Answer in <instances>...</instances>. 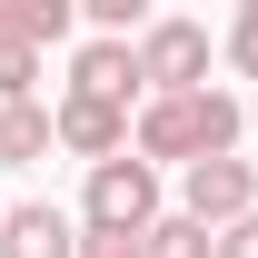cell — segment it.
<instances>
[{"label":"cell","mask_w":258,"mask_h":258,"mask_svg":"<svg viewBox=\"0 0 258 258\" xmlns=\"http://www.w3.org/2000/svg\"><path fill=\"white\" fill-rule=\"evenodd\" d=\"M238 139H248V109L228 90H209V80H199V90H149L139 129H129L139 159H179V169L209 159V149H238Z\"/></svg>","instance_id":"cell-1"},{"label":"cell","mask_w":258,"mask_h":258,"mask_svg":"<svg viewBox=\"0 0 258 258\" xmlns=\"http://www.w3.org/2000/svg\"><path fill=\"white\" fill-rule=\"evenodd\" d=\"M159 219V159H129V149H109V159H90V199H80V228H139Z\"/></svg>","instance_id":"cell-2"},{"label":"cell","mask_w":258,"mask_h":258,"mask_svg":"<svg viewBox=\"0 0 258 258\" xmlns=\"http://www.w3.org/2000/svg\"><path fill=\"white\" fill-rule=\"evenodd\" d=\"M179 209H189L199 228H228L238 209H258V159H238V149L189 159V169H179Z\"/></svg>","instance_id":"cell-3"},{"label":"cell","mask_w":258,"mask_h":258,"mask_svg":"<svg viewBox=\"0 0 258 258\" xmlns=\"http://www.w3.org/2000/svg\"><path fill=\"white\" fill-rule=\"evenodd\" d=\"M129 60H139V90H199L209 80V30L199 20H139Z\"/></svg>","instance_id":"cell-4"},{"label":"cell","mask_w":258,"mask_h":258,"mask_svg":"<svg viewBox=\"0 0 258 258\" xmlns=\"http://www.w3.org/2000/svg\"><path fill=\"white\" fill-rule=\"evenodd\" d=\"M50 139H60V149H80V159H109V149H129V99L60 90V109H50Z\"/></svg>","instance_id":"cell-5"},{"label":"cell","mask_w":258,"mask_h":258,"mask_svg":"<svg viewBox=\"0 0 258 258\" xmlns=\"http://www.w3.org/2000/svg\"><path fill=\"white\" fill-rule=\"evenodd\" d=\"M80 248V219L50 209V199H20V209H0V258H70Z\"/></svg>","instance_id":"cell-6"},{"label":"cell","mask_w":258,"mask_h":258,"mask_svg":"<svg viewBox=\"0 0 258 258\" xmlns=\"http://www.w3.org/2000/svg\"><path fill=\"white\" fill-rule=\"evenodd\" d=\"M70 90H90V99H129V90H139V60H129V40H109V30H99L90 50L70 60Z\"/></svg>","instance_id":"cell-7"},{"label":"cell","mask_w":258,"mask_h":258,"mask_svg":"<svg viewBox=\"0 0 258 258\" xmlns=\"http://www.w3.org/2000/svg\"><path fill=\"white\" fill-rule=\"evenodd\" d=\"M60 139H50V109L40 99H0V169H30V159H50Z\"/></svg>","instance_id":"cell-8"},{"label":"cell","mask_w":258,"mask_h":258,"mask_svg":"<svg viewBox=\"0 0 258 258\" xmlns=\"http://www.w3.org/2000/svg\"><path fill=\"white\" fill-rule=\"evenodd\" d=\"M70 0H0V40H30V50H50V40H70Z\"/></svg>","instance_id":"cell-9"},{"label":"cell","mask_w":258,"mask_h":258,"mask_svg":"<svg viewBox=\"0 0 258 258\" xmlns=\"http://www.w3.org/2000/svg\"><path fill=\"white\" fill-rule=\"evenodd\" d=\"M139 258H219V238H209L189 209H159V219L139 228Z\"/></svg>","instance_id":"cell-10"},{"label":"cell","mask_w":258,"mask_h":258,"mask_svg":"<svg viewBox=\"0 0 258 258\" xmlns=\"http://www.w3.org/2000/svg\"><path fill=\"white\" fill-rule=\"evenodd\" d=\"M0 99H40V50L30 40H0Z\"/></svg>","instance_id":"cell-11"},{"label":"cell","mask_w":258,"mask_h":258,"mask_svg":"<svg viewBox=\"0 0 258 258\" xmlns=\"http://www.w3.org/2000/svg\"><path fill=\"white\" fill-rule=\"evenodd\" d=\"M80 10H90V20H99L109 40H129L139 20H149V0H80Z\"/></svg>","instance_id":"cell-12"},{"label":"cell","mask_w":258,"mask_h":258,"mask_svg":"<svg viewBox=\"0 0 258 258\" xmlns=\"http://www.w3.org/2000/svg\"><path fill=\"white\" fill-rule=\"evenodd\" d=\"M228 60L258 80V0H238V20H228Z\"/></svg>","instance_id":"cell-13"},{"label":"cell","mask_w":258,"mask_h":258,"mask_svg":"<svg viewBox=\"0 0 258 258\" xmlns=\"http://www.w3.org/2000/svg\"><path fill=\"white\" fill-rule=\"evenodd\" d=\"M70 258H139V238H129V228H80Z\"/></svg>","instance_id":"cell-14"},{"label":"cell","mask_w":258,"mask_h":258,"mask_svg":"<svg viewBox=\"0 0 258 258\" xmlns=\"http://www.w3.org/2000/svg\"><path fill=\"white\" fill-rule=\"evenodd\" d=\"M209 238H219V258H258V209H238V219L209 228Z\"/></svg>","instance_id":"cell-15"},{"label":"cell","mask_w":258,"mask_h":258,"mask_svg":"<svg viewBox=\"0 0 258 258\" xmlns=\"http://www.w3.org/2000/svg\"><path fill=\"white\" fill-rule=\"evenodd\" d=\"M248 129H258V99H248Z\"/></svg>","instance_id":"cell-16"},{"label":"cell","mask_w":258,"mask_h":258,"mask_svg":"<svg viewBox=\"0 0 258 258\" xmlns=\"http://www.w3.org/2000/svg\"><path fill=\"white\" fill-rule=\"evenodd\" d=\"M70 10H80V0H70Z\"/></svg>","instance_id":"cell-17"}]
</instances>
